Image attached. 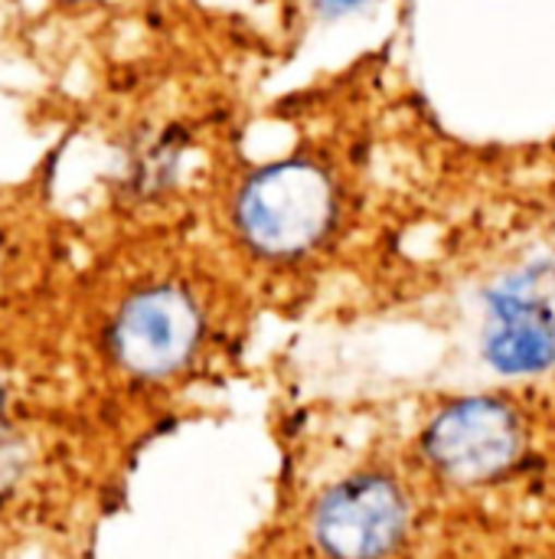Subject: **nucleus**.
<instances>
[{"instance_id": "obj_1", "label": "nucleus", "mask_w": 555, "mask_h": 559, "mask_svg": "<svg viewBox=\"0 0 555 559\" xmlns=\"http://www.w3.org/2000/svg\"><path fill=\"white\" fill-rule=\"evenodd\" d=\"M334 183L311 160H281L245 180L236 223L249 246L265 255L307 252L334 223Z\"/></svg>"}, {"instance_id": "obj_2", "label": "nucleus", "mask_w": 555, "mask_h": 559, "mask_svg": "<svg viewBox=\"0 0 555 559\" xmlns=\"http://www.w3.org/2000/svg\"><path fill=\"white\" fill-rule=\"evenodd\" d=\"M553 262H533L484 295V360L507 377L540 373L555 364V311L546 298Z\"/></svg>"}, {"instance_id": "obj_3", "label": "nucleus", "mask_w": 555, "mask_h": 559, "mask_svg": "<svg viewBox=\"0 0 555 559\" xmlns=\"http://www.w3.org/2000/svg\"><path fill=\"white\" fill-rule=\"evenodd\" d=\"M406 534L402 491L383 475L334 485L314 511V537L330 559H383Z\"/></svg>"}, {"instance_id": "obj_4", "label": "nucleus", "mask_w": 555, "mask_h": 559, "mask_svg": "<svg viewBox=\"0 0 555 559\" xmlns=\"http://www.w3.org/2000/svg\"><path fill=\"white\" fill-rule=\"evenodd\" d=\"M200 341V311L173 285L128 298L111 324V350L134 377H167L186 364Z\"/></svg>"}, {"instance_id": "obj_5", "label": "nucleus", "mask_w": 555, "mask_h": 559, "mask_svg": "<svg viewBox=\"0 0 555 559\" xmlns=\"http://www.w3.org/2000/svg\"><path fill=\"white\" fill-rule=\"evenodd\" d=\"M425 452L455 481H491L517 462L520 423L497 400H461L429 426Z\"/></svg>"}, {"instance_id": "obj_6", "label": "nucleus", "mask_w": 555, "mask_h": 559, "mask_svg": "<svg viewBox=\"0 0 555 559\" xmlns=\"http://www.w3.org/2000/svg\"><path fill=\"white\" fill-rule=\"evenodd\" d=\"M183 151H186V134L177 124L157 134H144L128 154L124 190L137 200H154L167 193L177 183Z\"/></svg>"}, {"instance_id": "obj_7", "label": "nucleus", "mask_w": 555, "mask_h": 559, "mask_svg": "<svg viewBox=\"0 0 555 559\" xmlns=\"http://www.w3.org/2000/svg\"><path fill=\"white\" fill-rule=\"evenodd\" d=\"M317 10L327 16V20H337V16H350V13H360L363 7H370L373 0H314Z\"/></svg>"}, {"instance_id": "obj_8", "label": "nucleus", "mask_w": 555, "mask_h": 559, "mask_svg": "<svg viewBox=\"0 0 555 559\" xmlns=\"http://www.w3.org/2000/svg\"><path fill=\"white\" fill-rule=\"evenodd\" d=\"M0 429H3V390H0Z\"/></svg>"}, {"instance_id": "obj_9", "label": "nucleus", "mask_w": 555, "mask_h": 559, "mask_svg": "<svg viewBox=\"0 0 555 559\" xmlns=\"http://www.w3.org/2000/svg\"><path fill=\"white\" fill-rule=\"evenodd\" d=\"M65 3H88V0H65Z\"/></svg>"}]
</instances>
